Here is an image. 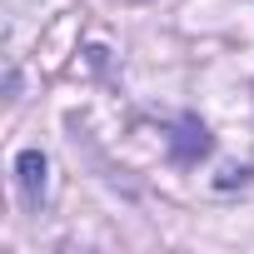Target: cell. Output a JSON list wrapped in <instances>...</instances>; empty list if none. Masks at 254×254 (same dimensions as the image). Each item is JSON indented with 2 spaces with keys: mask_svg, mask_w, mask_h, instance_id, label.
Masks as SVG:
<instances>
[{
  "mask_svg": "<svg viewBox=\"0 0 254 254\" xmlns=\"http://www.w3.org/2000/svg\"><path fill=\"white\" fill-rule=\"evenodd\" d=\"M199 155H209V130H204L199 120H180L175 125V160L194 165Z\"/></svg>",
  "mask_w": 254,
  "mask_h": 254,
  "instance_id": "obj_2",
  "label": "cell"
},
{
  "mask_svg": "<svg viewBox=\"0 0 254 254\" xmlns=\"http://www.w3.org/2000/svg\"><path fill=\"white\" fill-rule=\"evenodd\" d=\"M15 180H20L25 199L40 204V199H45V185H50V165H45V155H40V150H25V155L15 160Z\"/></svg>",
  "mask_w": 254,
  "mask_h": 254,
  "instance_id": "obj_1",
  "label": "cell"
}]
</instances>
